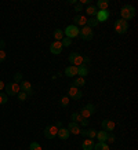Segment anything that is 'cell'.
<instances>
[{"label":"cell","instance_id":"6da1fadb","mask_svg":"<svg viewBox=\"0 0 138 150\" xmlns=\"http://www.w3.org/2000/svg\"><path fill=\"white\" fill-rule=\"evenodd\" d=\"M120 15H122V19H124V21L129 22L130 19H133L134 17H135V8H134L133 6L126 4L122 7V10H120Z\"/></svg>","mask_w":138,"mask_h":150},{"label":"cell","instance_id":"7a4b0ae2","mask_svg":"<svg viewBox=\"0 0 138 150\" xmlns=\"http://www.w3.org/2000/svg\"><path fill=\"white\" fill-rule=\"evenodd\" d=\"M68 59H69V62H70V65H72V66H76V68L84 65V57H82L79 52H70ZM84 66H86V65H84Z\"/></svg>","mask_w":138,"mask_h":150},{"label":"cell","instance_id":"3957f363","mask_svg":"<svg viewBox=\"0 0 138 150\" xmlns=\"http://www.w3.org/2000/svg\"><path fill=\"white\" fill-rule=\"evenodd\" d=\"M127 30H129V22L122 18L116 19L115 21V32L119 33V35H124Z\"/></svg>","mask_w":138,"mask_h":150},{"label":"cell","instance_id":"277c9868","mask_svg":"<svg viewBox=\"0 0 138 150\" xmlns=\"http://www.w3.org/2000/svg\"><path fill=\"white\" fill-rule=\"evenodd\" d=\"M79 36H80V39L84 41H90L92 40V37H94V32H92L91 28H88L87 25L86 26H83L80 30H79Z\"/></svg>","mask_w":138,"mask_h":150},{"label":"cell","instance_id":"5b68a950","mask_svg":"<svg viewBox=\"0 0 138 150\" xmlns=\"http://www.w3.org/2000/svg\"><path fill=\"white\" fill-rule=\"evenodd\" d=\"M6 92H7V96H13V95H18V92L21 91V88H19V84L17 83H9V84H6Z\"/></svg>","mask_w":138,"mask_h":150},{"label":"cell","instance_id":"8992f818","mask_svg":"<svg viewBox=\"0 0 138 150\" xmlns=\"http://www.w3.org/2000/svg\"><path fill=\"white\" fill-rule=\"evenodd\" d=\"M83 96V92L80 91V88H76V87L70 86L68 90V98L69 99H73V100H79L82 99Z\"/></svg>","mask_w":138,"mask_h":150},{"label":"cell","instance_id":"52a82bcc","mask_svg":"<svg viewBox=\"0 0 138 150\" xmlns=\"http://www.w3.org/2000/svg\"><path fill=\"white\" fill-rule=\"evenodd\" d=\"M79 29L78 26H75V25H69L66 26L65 29V37H69V39H73V37H78L79 36Z\"/></svg>","mask_w":138,"mask_h":150},{"label":"cell","instance_id":"ba28073f","mask_svg":"<svg viewBox=\"0 0 138 150\" xmlns=\"http://www.w3.org/2000/svg\"><path fill=\"white\" fill-rule=\"evenodd\" d=\"M57 132H58V128L55 127V125H47L44 128V137L47 139H54L57 137Z\"/></svg>","mask_w":138,"mask_h":150},{"label":"cell","instance_id":"9c48e42d","mask_svg":"<svg viewBox=\"0 0 138 150\" xmlns=\"http://www.w3.org/2000/svg\"><path fill=\"white\" fill-rule=\"evenodd\" d=\"M62 50H64V47H62V44H61V41H53V43H51V46H50L51 54L60 55L61 52H62Z\"/></svg>","mask_w":138,"mask_h":150},{"label":"cell","instance_id":"30bf717a","mask_svg":"<svg viewBox=\"0 0 138 150\" xmlns=\"http://www.w3.org/2000/svg\"><path fill=\"white\" fill-rule=\"evenodd\" d=\"M101 125H102V129L106 131V132H112L116 128L115 121H112V120H109V118H105V120L102 121Z\"/></svg>","mask_w":138,"mask_h":150},{"label":"cell","instance_id":"8fae6325","mask_svg":"<svg viewBox=\"0 0 138 150\" xmlns=\"http://www.w3.org/2000/svg\"><path fill=\"white\" fill-rule=\"evenodd\" d=\"M19 88H21V91L26 92L28 95H32V94H33L32 84H31L29 81H25V80H22V81L19 83Z\"/></svg>","mask_w":138,"mask_h":150},{"label":"cell","instance_id":"7c38bea8","mask_svg":"<svg viewBox=\"0 0 138 150\" xmlns=\"http://www.w3.org/2000/svg\"><path fill=\"white\" fill-rule=\"evenodd\" d=\"M68 131L69 134H73V135H80V131H82V128L79 125L78 123H73V121H70L68 125Z\"/></svg>","mask_w":138,"mask_h":150},{"label":"cell","instance_id":"4fadbf2b","mask_svg":"<svg viewBox=\"0 0 138 150\" xmlns=\"http://www.w3.org/2000/svg\"><path fill=\"white\" fill-rule=\"evenodd\" d=\"M73 25L75 26H86L87 25V18L84 15H76L73 18Z\"/></svg>","mask_w":138,"mask_h":150},{"label":"cell","instance_id":"5bb4252c","mask_svg":"<svg viewBox=\"0 0 138 150\" xmlns=\"http://www.w3.org/2000/svg\"><path fill=\"white\" fill-rule=\"evenodd\" d=\"M95 18H97V21H98V23H100V22H105L106 19L109 18V11H108V10H106V11H101V10H98Z\"/></svg>","mask_w":138,"mask_h":150},{"label":"cell","instance_id":"9a60e30c","mask_svg":"<svg viewBox=\"0 0 138 150\" xmlns=\"http://www.w3.org/2000/svg\"><path fill=\"white\" fill-rule=\"evenodd\" d=\"M80 135H83L84 139H94L97 137V131L95 129H82Z\"/></svg>","mask_w":138,"mask_h":150},{"label":"cell","instance_id":"2e32d148","mask_svg":"<svg viewBox=\"0 0 138 150\" xmlns=\"http://www.w3.org/2000/svg\"><path fill=\"white\" fill-rule=\"evenodd\" d=\"M69 135H70V134H69V131H68V128H58V132H57V137L60 138L61 141H66V139H68L69 138Z\"/></svg>","mask_w":138,"mask_h":150},{"label":"cell","instance_id":"e0dca14e","mask_svg":"<svg viewBox=\"0 0 138 150\" xmlns=\"http://www.w3.org/2000/svg\"><path fill=\"white\" fill-rule=\"evenodd\" d=\"M65 76H68V77H75V76H78V68L76 66H68V68L65 69Z\"/></svg>","mask_w":138,"mask_h":150},{"label":"cell","instance_id":"ac0fdd59","mask_svg":"<svg viewBox=\"0 0 138 150\" xmlns=\"http://www.w3.org/2000/svg\"><path fill=\"white\" fill-rule=\"evenodd\" d=\"M95 7L98 10H101V11H106L108 7H109V1H108V0H98Z\"/></svg>","mask_w":138,"mask_h":150},{"label":"cell","instance_id":"d6986e66","mask_svg":"<svg viewBox=\"0 0 138 150\" xmlns=\"http://www.w3.org/2000/svg\"><path fill=\"white\" fill-rule=\"evenodd\" d=\"M82 149L83 150H92L94 149V142H92V139H84V142L82 143Z\"/></svg>","mask_w":138,"mask_h":150},{"label":"cell","instance_id":"ffe728a7","mask_svg":"<svg viewBox=\"0 0 138 150\" xmlns=\"http://www.w3.org/2000/svg\"><path fill=\"white\" fill-rule=\"evenodd\" d=\"M87 74H88V68H87V66H84V65L79 66V68H78V76H79V77L84 79Z\"/></svg>","mask_w":138,"mask_h":150},{"label":"cell","instance_id":"44dd1931","mask_svg":"<svg viewBox=\"0 0 138 150\" xmlns=\"http://www.w3.org/2000/svg\"><path fill=\"white\" fill-rule=\"evenodd\" d=\"M72 86L76 87V88H80V87L86 86V79H83V77H76V79L73 80V83H72Z\"/></svg>","mask_w":138,"mask_h":150},{"label":"cell","instance_id":"7402d4cb","mask_svg":"<svg viewBox=\"0 0 138 150\" xmlns=\"http://www.w3.org/2000/svg\"><path fill=\"white\" fill-rule=\"evenodd\" d=\"M97 13H98V8H97L95 6H88V7H86V14L87 15H90V17H95Z\"/></svg>","mask_w":138,"mask_h":150},{"label":"cell","instance_id":"603a6c76","mask_svg":"<svg viewBox=\"0 0 138 150\" xmlns=\"http://www.w3.org/2000/svg\"><path fill=\"white\" fill-rule=\"evenodd\" d=\"M92 150H109V146L105 142H98L97 145H94V149Z\"/></svg>","mask_w":138,"mask_h":150},{"label":"cell","instance_id":"cb8c5ba5","mask_svg":"<svg viewBox=\"0 0 138 150\" xmlns=\"http://www.w3.org/2000/svg\"><path fill=\"white\" fill-rule=\"evenodd\" d=\"M54 39L55 41H61L64 39V30L62 29H55L54 30Z\"/></svg>","mask_w":138,"mask_h":150},{"label":"cell","instance_id":"d4e9b609","mask_svg":"<svg viewBox=\"0 0 138 150\" xmlns=\"http://www.w3.org/2000/svg\"><path fill=\"white\" fill-rule=\"evenodd\" d=\"M106 135H108V132L104 131V129H102V131H100V132H97V138H98V141H100V142H105L106 141ZM105 143H106V142H105Z\"/></svg>","mask_w":138,"mask_h":150},{"label":"cell","instance_id":"484cf974","mask_svg":"<svg viewBox=\"0 0 138 150\" xmlns=\"http://www.w3.org/2000/svg\"><path fill=\"white\" fill-rule=\"evenodd\" d=\"M70 118H72V121H73V123H78V124H80V123H82V120H83L82 116H80L79 113H76V112H75V113H72Z\"/></svg>","mask_w":138,"mask_h":150},{"label":"cell","instance_id":"4316f807","mask_svg":"<svg viewBox=\"0 0 138 150\" xmlns=\"http://www.w3.org/2000/svg\"><path fill=\"white\" fill-rule=\"evenodd\" d=\"M79 114H80L83 118H86V120H88V117H91V113H90L86 108H82V110H80V113Z\"/></svg>","mask_w":138,"mask_h":150},{"label":"cell","instance_id":"83f0119b","mask_svg":"<svg viewBox=\"0 0 138 150\" xmlns=\"http://www.w3.org/2000/svg\"><path fill=\"white\" fill-rule=\"evenodd\" d=\"M97 25H98V21H97V18H87V26L88 28H95Z\"/></svg>","mask_w":138,"mask_h":150},{"label":"cell","instance_id":"f1b7e54d","mask_svg":"<svg viewBox=\"0 0 138 150\" xmlns=\"http://www.w3.org/2000/svg\"><path fill=\"white\" fill-rule=\"evenodd\" d=\"M22 79H23V74L22 73H15L14 74V83H17V84H19V83L22 81Z\"/></svg>","mask_w":138,"mask_h":150},{"label":"cell","instance_id":"f546056e","mask_svg":"<svg viewBox=\"0 0 138 150\" xmlns=\"http://www.w3.org/2000/svg\"><path fill=\"white\" fill-rule=\"evenodd\" d=\"M61 44H62V47H69L70 44H72V39H69V37H64V39L61 40Z\"/></svg>","mask_w":138,"mask_h":150},{"label":"cell","instance_id":"4dcf8cb0","mask_svg":"<svg viewBox=\"0 0 138 150\" xmlns=\"http://www.w3.org/2000/svg\"><path fill=\"white\" fill-rule=\"evenodd\" d=\"M60 103H61V106H62V108H68L69 98H68V96H62V98H61V100H60Z\"/></svg>","mask_w":138,"mask_h":150},{"label":"cell","instance_id":"1f68e13d","mask_svg":"<svg viewBox=\"0 0 138 150\" xmlns=\"http://www.w3.org/2000/svg\"><path fill=\"white\" fill-rule=\"evenodd\" d=\"M29 150H43L41 149V146L37 143V142H32L31 145H29Z\"/></svg>","mask_w":138,"mask_h":150},{"label":"cell","instance_id":"d6a6232c","mask_svg":"<svg viewBox=\"0 0 138 150\" xmlns=\"http://www.w3.org/2000/svg\"><path fill=\"white\" fill-rule=\"evenodd\" d=\"M7 100H9V96H7V94L0 92V105H6V103H7Z\"/></svg>","mask_w":138,"mask_h":150},{"label":"cell","instance_id":"836d02e7","mask_svg":"<svg viewBox=\"0 0 138 150\" xmlns=\"http://www.w3.org/2000/svg\"><path fill=\"white\" fill-rule=\"evenodd\" d=\"M115 135L112 134V132H108V135H106V141L105 142H108V143H113L115 142Z\"/></svg>","mask_w":138,"mask_h":150},{"label":"cell","instance_id":"e575fe53","mask_svg":"<svg viewBox=\"0 0 138 150\" xmlns=\"http://www.w3.org/2000/svg\"><path fill=\"white\" fill-rule=\"evenodd\" d=\"M17 96H18V99L21 100V102H23V100H26L28 94H26V92H23V91H19V92H18V95H17Z\"/></svg>","mask_w":138,"mask_h":150},{"label":"cell","instance_id":"d590c367","mask_svg":"<svg viewBox=\"0 0 138 150\" xmlns=\"http://www.w3.org/2000/svg\"><path fill=\"white\" fill-rule=\"evenodd\" d=\"M84 108H86V109H87V110H88V112H90V113H91V114H94V113H95V106H94V105H92V103H87V105H86V106H84Z\"/></svg>","mask_w":138,"mask_h":150},{"label":"cell","instance_id":"8d00e7d4","mask_svg":"<svg viewBox=\"0 0 138 150\" xmlns=\"http://www.w3.org/2000/svg\"><path fill=\"white\" fill-rule=\"evenodd\" d=\"M6 57H7V55H6V51L4 50H0V64H1V62L6 59Z\"/></svg>","mask_w":138,"mask_h":150},{"label":"cell","instance_id":"74e56055","mask_svg":"<svg viewBox=\"0 0 138 150\" xmlns=\"http://www.w3.org/2000/svg\"><path fill=\"white\" fill-rule=\"evenodd\" d=\"M83 8H84V7H83L80 3H76V4H75V11H82Z\"/></svg>","mask_w":138,"mask_h":150},{"label":"cell","instance_id":"f35d334b","mask_svg":"<svg viewBox=\"0 0 138 150\" xmlns=\"http://www.w3.org/2000/svg\"><path fill=\"white\" fill-rule=\"evenodd\" d=\"M80 4L82 6H91V1H90V0H80Z\"/></svg>","mask_w":138,"mask_h":150},{"label":"cell","instance_id":"ab89813d","mask_svg":"<svg viewBox=\"0 0 138 150\" xmlns=\"http://www.w3.org/2000/svg\"><path fill=\"white\" fill-rule=\"evenodd\" d=\"M79 125H82V127H87V125H88V120H86V118H83V120H82V123L79 124Z\"/></svg>","mask_w":138,"mask_h":150},{"label":"cell","instance_id":"60d3db41","mask_svg":"<svg viewBox=\"0 0 138 150\" xmlns=\"http://www.w3.org/2000/svg\"><path fill=\"white\" fill-rule=\"evenodd\" d=\"M4 87H6V84H4L3 81H1V80H0V92H1V90H3Z\"/></svg>","mask_w":138,"mask_h":150},{"label":"cell","instance_id":"b9f144b4","mask_svg":"<svg viewBox=\"0 0 138 150\" xmlns=\"http://www.w3.org/2000/svg\"><path fill=\"white\" fill-rule=\"evenodd\" d=\"M55 127H57V128H62V124H61L60 121H57V123H55Z\"/></svg>","mask_w":138,"mask_h":150},{"label":"cell","instance_id":"7bdbcfd3","mask_svg":"<svg viewBox=\"0 0 138 150\" xmlns=\"http://www.w3.org/2000/svg\"><path fill=\"white\" fill-rule=\"evenodd\" d=\"M3 47H4V41L0 40V50H3Z\"/></svg>","mask_w":138,"mask_h":150}]
</instances>
